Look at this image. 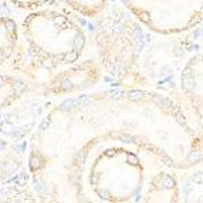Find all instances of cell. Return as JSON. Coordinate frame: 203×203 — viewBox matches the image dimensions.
<instances>
[{"mask_svg": "<svg viewBox=\"0 0 203 203\" xmlns=\"http://www.w3.org/2000/svg\"><path fill=\"white\" fill-rule=\"evenodd\" d=\"M68 7L87 19L100 17L108 10L112 0H63Z\"/></svg>", "mask_w": 203, "mask_h": 203, "instance_id": "obj_5", "label": "cell"}, {"mask_svg": "<svg viewBox=\"0 0 203 203\" xmlns=\"http://www.w3.org/2000/svg\"><path fill=\"white\" fill-rule=\"evenodd\" d=\"M17 169V163L14 160H10V162H7L6 165L3 166V170L4 172H13V170Z\"/></svg>", "mask_w": 203, "mask_h": 203, "instance_id": "obj_6", "label": "cell"}, {"mask_svg": "<svg viewBox=\"0 0 203 203\" xmlns=\"http://www.w3.org/2000/svg\"><path fill=\"white\" fill-rule=\"evenodd\" d=\"M70 70L64 71L65 75L60 80L58 87L63 92L83 91L95 85L101 80V68L92 60H85L81 64H71Z\"/></svg>", "mask_w": 203, "mask_h": 203, "instance_id": "obj_4", "label": "cell"}, {"mask_svg": "<svg viewBox=\"0 0 203 203\" xmlns=\"http://www.w3.org/2000/svg\"><path fill=\"white\" fill-rule=\"evenodd\" d=\"M4 148H6V142L0 139V149H4Z\"/></svg>", "mask_w": 203, "mask_h": 203, "instance_id": "obj_11", "label": "cell"}, {"mask_svg": "<svg viewBox=\"0 0 203 203\" xmlns=\"http://www.w3.org/2000/svg\"><path fill=\"white\" fill-rule=\"evenodd\" d=\"M4 27H6V30L9 31V33H13V31L16 30V23H14L13 20H10V19H9V20L4 21Z\"/></svg>", "mask_w": 203, "mask_h": 203, "instance_id": "obj_7", "label": "cell"}, {"mask_svg": "<svg viewBox=\"0 0 203 203\" xmlns=\"http://www.w3.org/2000/svg\"><path fill=\"white\" fill-rule=\"evenodd\" d=\"M10 129H11V125H10V124H4V125H3V132H9Z\"/></svg>", "mask_w": 203, "mask_h": 203, "instance_id": "obj_10", "label": "cell"}, {"mask_svg": "<svg viewBox=\"0 0 203 203\" xmlns=\"http://www.w3.org/2000/svg\"><path fill=\"white\" fill-rule=\"evenodd\" d=\"M142 26L158 36H176L203 21V0H120Z\"/></svg>", "mask_w": 203, "mask_h": 203, "instance_id": "obj_2", "label": "cell"}, {"mask_svg": "<svg viewBox=\"0 0 203 203\" xmlns=\"http://www.w3.org/2000/svg\"><path fill=\"white\" fill-rule=\"evenodd\" d=\"M183 114L203 141V53L193 54L179 73Z\"/></svg>", "mask_w": 203, "mask_h": 203, "instance_id": "obj_3", "label": "cell"}, {"mask_svg": "<svg viewBox=\"0 0 203 203\" xmlns=\"http://www.w3.org/2000/svg\"><path fill=\"white\" fill-rule=\"evenodd\" d=\"M44 23L31 38L34 51L44 68L67 67L78 63L87 48V34L74 19L63 13H44Z\"/></svg>", "mask_w": 203, "mask_h": 203, "instance_id": "obj_1", "label": "cell"}, {"mask_svg": "<svg viewBox=\"0 0 203 203\" xmlns=\"http://www.w3.org/2000/svg\"><path fill=\"white\" fill-rule=\"evenodd\" d=\"M26 179H27V176H26V173H21L20 176H19V183L20 185H23L24 182H26Z\"/></svg>", "mask_w": 203, "mask_h": 203, "instance_id": "obj_8", "label": "cell"}, {"mask_svg": "<svg viewBox=\"0 0 203 203\" xmlns=\"http://www.w3.org/2000/svg\"><path fill=\"white\" fill-rule=\"evenodd\" d=\"M4 84H6V78H4V77H0V87L4 85Z\"/></svg>", "mask_w": 203, "mask_h": 203, "instance_id": "obj_12", "label": "cell"}, {"mask_svg": "<svg viewBox=\"0 0 203 203\" xmlns=\"http://www.w3.org/2000/svg\"><path fill=\"white\" fill-rule=\"evenodd\" d=\"M24 148H26V143H21V145H16V147H14V151H17V152H20V151H23Z\"/></svg>", "mask_w": 203, "mask_h": 203, "instance_id": "obj_9", "label": "cell"}]
</instances>
